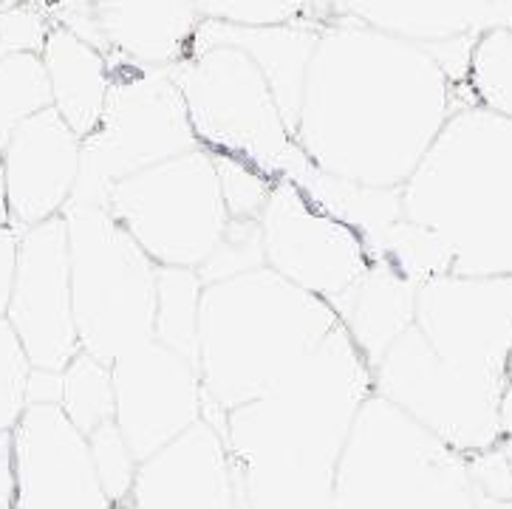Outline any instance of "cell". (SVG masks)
<instances>
[{"instance_id": "13", "label": "cell", "mask_w": 512, "mask_h": 509, "mask_svg": "<svg viewBox=\"0 0 512 509\" xmlns=\"http://www.w3.org/2000/svg\"><path fill=\"white\" fill-rule=\"evenodd\" d=\"M6 320L40 371H63L83 351L74 317L71 249L63 215L20 232Z\"/></svg>"}, {"instance_id": "8", "label": "cell", "mask_w": 512, "mask_h": 509, "mask_svg": "<svg viewBox=\"0 0 512 509\" xmlns=\"http://www.w3.org/2000/svg\"><path fill=\"white\" fill-rule=\"evenodd\" d=\"M111 85L97 128L83 139L71 204L108 207L114 184L145 167L199 148L187 102L170 68L108 54Z\"/></svg>"}, {"instance_id": "6", "label": "cell", "mask_w": 512, "mask_h": 509, "mask_svg": "<svg viewBox=\"0 0 512 509\" xmlns=\"http://www.w3.org/2000/svg\"><path fill=\"white\" fill-rule=\"evenodd\" d=\"M63 218L80 348L105 365L153 348L159 266L105 207L68 204Z\"/></svg>"}, {"instance_id": "19", "label": "cell", "mask_w": 512, "mask_h": 509, "mask_svg": "<svg viewBox=\"0 0 512 509\" xmlns=\"http://www.w3.org/2000/svg\"><path fill=\"white\" fill-rule=\"evenodd\" d=\"M320 29L323 26H314V23L235 26V23H221V20H201L190 49L213 46V43H230V46L247 51L272 85L283 119L295 136L300 122V105H303L306 71L312 63Z\"/></svg>"}, {"instance_id": "7", "label": "cell", "mask_w": 512, "mask_h": 509, "mask_svg": "<svg viewBox=\"0 0 512 509\" xmlns=\"http://www.w3.org/2000/svg\"><path fill=\"white\" fill-rule=\"evenodd\" d=\"M187 102L199 148L283 179L298 156L272 85L247 51L230 43L196 46L170 68Z\"/></svg>"}, {"instance_id": "5", "label": "cell", "mask_w": 512, "mask_h": 509, "mask_svg": "<svg viewBox=\"0 0 512 509\" xmlns=\"http://www.w3.org/2000/svg\"><path fill=\"white\" fill-rule=\"evenodd\" d=\"M334 509H481L467 459L371 394L351 427Z\"/></svg>"}, {"instance_id": "31", "label": "cell", "mask_w": 512, "mask_h": 509, "mask_svg": "<svg viewBox=\"0 0 512 509\" xmlns=\"http://www.w3.org/2000/svg\"><path fill=\"white\" fill-rule=\"evenodd\" d=\"M34 365L12 329V323L0 320V433L15 430L29 408V382Z\"/></svg>"}, {"instance_id": "38", "label": "cell", "mask_w": 512, "mask_h": 509, "mask_svg": "<svg viewBox=\"0 0 512 509\" xmlns=\"http://www.w3.org/2000/svg\"><path fill=\"white\" fill-rule=\"evenodd\" d=\"M501 444L507 450L512 464V394L507 391V399H504V413H501Z\"/></svg>"}, {"instance_id": "20", "label": "cell", "mask_w": 512, "mask_h": 509, "mask_svg": "<svg viewBox=\"0 0 512 509\" xmlns=\"http://www.w3.org/2000/svg\"><path fill=\"white\" fill-rule=\"evenodd\" d=\"M419 286V280L405 275L388 258H377L346 300L334 309L340 326L348 331L351 343L357 345L371 371L413 326Z\"/></svg>"}, {"instance_id": "4", "label": "cell", "mask_w": 512, "mask_h": 509, "mask_svg": "<svg viewBox=\"0 0 512 509\" xmlns=\"http://www.w3.org/2000/svg\"><path fill=\"white\" fill-rule=\"evenodd\" d=\"M402 215L445 244L453 275H512V119L459 108L402 184Z\"/></svg>"}, {"instance_id": "3", "label": "cell", "mask_w": 512, "mask_h": 509, "mask_svg": "<svg viewBox=\"0 0 512 509\" xmlns=\"http://www.w3.org/2000/svg\"><path fill=\"white\" fill-rule=\"evenodd\" d=\"M337 326L340 317L326 300L269 266L204 283L199 309L204 419L224 433L227 413L278 388Z\"/></svg>"}, {"instance_id": "39", "label": "cell", "mask_w": 512, "mask_h": 509, "mask_svg": "<svg viewBox=\"0 0 512 509\" xmlns=\"http://www.w3.org/2000/svg\"><path fill=\"white\" fill-rule=\"evenodd\" d=\"M9 224V207H6V190H3V159H0V227Z\"/></svg>"}, {"instance_id": "22", "label": "cell", "mask_w": 512, "mask_h": 509, "mask_svg": "<svg viewBox=\"0 0 512 509\" xmlns=\"http://www.w3.org/2000/svg\"><path fill=\"white\" fill-rule=\"evenodd\" d=\"M340 15L422 46L484 32L490 0H337Z\"/></svg>"}, {"instance_id": "16", "label": "cell", "mask_w": 512, "mask_h": 509, "mask_svg": "<svg viewBox=\"0 0 512 509\" xmlns=\"http://www.w3.org/2000/svg\"><path fill=\"white\" fill-rule=\"evenodd\" d=\"M83 139L63 116L46 108L17 128L0 148L9 224L29 230L66 213L80 179Z\"/></svg>"}, {"instance_id": "27", "label": "cell", "mask_w": 512, "mask_h": 509, "mask_svg": "<svg viewBox=\"0 0 512 509\" xmlns=\"http://www.w3.org/2000/svg\"><path fill=\"white\" fill-rule=\"evenodd\" d=\"M467 85L476 105L512 119V29L496 26L479 32Z\"/></svg>"}, {"instance_id": "28", "label": "cell", "mask_w": 512, "mask_h": 509, "mask_svg": "<svg viewBox=\"0 0 512 509\" xmlns=\"http://www.w3.org/2000/svg\"><path fill=\"white\" fill-rule=\"evenodd\" d=\"M204 20H221L235 26H281L314 23L326 26L323 0H193ZM337 6V0H331ZM340 12V9H337Z\"/></svg>"}, {"instance_id": "26", "label": "cell", "mask_w": 512, "mask_h": 509, "mask_svg": "<svg viewBox=\"0 0 512 509\" xmlns=\"http://www.w3.org/2000/svg\"><path fill=\"white\" fill-rule=\"evenodd\" d=\"M51 108V85L40 51L0 54V148L34 114Z\"/></svg>"}, {"instance_id": "42", "label": "cell", "mask_w": 512, "mask_h": 509, "mask_svg": "<svg viewBox=\"0 0 512 509\" xmlns=\"http://www.w3.org/2000/svg\"><path fill=\"white\" fill-rule=\"evenodd\" d=\"M125 509H131V507H125Z\"/></svg>"}, {"instance_id": "11", "label": "cell", "mask_w": 512, "mask_h": 509, "mask_svg": "<svg viewBox=\"0 0 512 509\" xmlns=\"http://www.w3.org/2000/svg\"><path fill=\"white\" fill-rule=\"evenodd\" d=\"M413 329L442 365L510 388L512 275L428 278L416 292Z\"/></svg>"}, {"instance_id": "10", "label": "cell", "mask_w": 512, "mask_h": 509, "mask_svg": "<svg viewBox=\"0 0 512 509\" xmlns=\"http://www.w3.org/2000/svg\"><path fill=\"white\" fill-rule=\"evenodd\" d=\"M371 377L374 394L397 405L462 456L501 442V413L510 388L442 365L413 326L391 345Z\"/></svg>"}, {"instance_id": "17", "label": "cell", "mask_w": 512, "mask_h": 509, "mask_svg": "<svg viewBox=\"0 0 512 509\" xmlns=\"http://www.w3.org/2000/svg\"><path fill=\"white\" fill-rule=\"evenodd\" d=\"M131 509H241L224 433L201 416L139 461Z\"/></svg>"}, {"instance_id": "36", "label": "cell", "mask_w": 512, "mask_h": 509, "mask_svg": "<svg viewBox=\"0 0 512 509\" xmlns=\"http://www.w3.org/2000/svg\"><path fill=\"white\" fill-rule=\"evenodd\" d=\"M15 436L0 433V509H15Z\"/></svg>"}, {"instance_id": "35", "label": "cell", "mask_w": 512, "mask_h": 509, "mask_svg": "<svg viewBox=\"0 0 512 509\" xmlns=\"http://www.w3.org/2000/svg\"><path fill=\"white\" fill-rule=\"evenodd\" d=\"M17 247H20V230L12 224L0 227V320L9 312L12 286H15Z\"/></svg>"}, {"instance_id": "29", "label": "cell", "mask_w": 512, "mask_h": 509, "mask_svg": "<svg viewBox=\"0 0 512 509\" xmlns=\"http://www.w3.org/2000/svg\"><path fill=\"white\" fill-rule=\"evenodd\" d=\"M380 258H388L405 275H411L419 283L436 278V275H450V269H453V258H450L445 244L428 227L413 224L405 215L385 235Z\"/></svg>"}, {"instance_id": "25", "label": "cell", "mask_w": 512, "mask_h": 509, "mask_svg": "<svg viewBox=\"0 0 512 509\" xmlns=\"http://www.w3.org/2000/svg\"><path fill=\"white\" fill-rule=\"evenodd\" d=\"M63 413L85 436L116 416V394L111 365L94 354L80 351L60 371V402Z\"/></svg>"}, {"instance_id": "37", "label": "cell", "mask_w": 512, "mask_h": 509, "mask_svg": "<svg viewBox=\"0 0 512 509\" xmlns=\"http://www.w3.org/2000/svg\"><path fill=\"white\" fill-rule=\"evenodd\" d=\"M512 29V0H490V12H487V23L484 29Z\"/></svg>"}, {"instance_id": "21", "label": "cell", "mask_w": 512, "mask_h": 509, "mask_svg": "<svg viewBox=\"0 0 512 509\" xmlns=\"http://www.w3.org/2000/svg\"><path fill=\"white\" fill-rule=\"evenodd\" d=\"M40 57L49 74L51 108L66 119L71 131L85 139L97 128L108 97V54L80 32L68 29L66 23H57L49 29Z\"/></svg>"}, {"instance_id": "9", "label": "cell", "mask_w": 512, "mask_h": 509, "mask_svg": "<svg viewBox=\"0 0 512 509\" xmlns=\"http://www.w3.org/2000/svg\"><path fill=\"white\" fill-rule=\"evenodd\" d=\"M105 210L156 266L196 272L230 224L213 156L204 148L187 150L114 184Z\"/></svg>"}, {"instance_id": "34", "label": "cell", "mask_w": 512, "mask_h": 509, "mask_svg": "<svg viewBox=\"0 0 512 509\" xmlns=\"http://www.w3.org/2000/svg\"><path fill=\"white\" fill-rule=\"evenodd\" d=\"M464 459H467V470L473 478L481 509L512 504V464L504 444L498 442L496 447H487Z\"/></svg>"}, {"instance_id": "14", "label": "cell", "mask_w": 512, "mask_h": 509, "mask_svg": "<svg viewBox=\"0 0 512 509\" xmlns=\"http://www.w3.org/2000/svg\"><path fill=\"white\" fill-rule=\"evenodd\" d=\"M15 436V509H116L91 459L88 436L54 402H34Z\"/></svg>"}, {"instance_id": "41", "label": "cell", "mask_w": 512, "mask_h": 509, "mask_svg": "<svg viewBox=\"0 0 512 509\" xmlns=\"http://www.w3.org/2000/svg\"><path fill=\"white\" fill-rule=\"evenodd\" d=\"M510 394H512V360H510Z\"/></svg>"}, {"instance_id": "33", "label": "cell", "mask_w": 512, "mask_h": 509, "mask_svg": "<svg viewBox=\"0 0 512 509\" xmlns=\"http://www.w3.org/2000/svg\"><path fill=\"white\" fill-rule=\"evenodd\" d=\"M210 156H213L215 173H218V181H221V193H224V201H227L230 218L258 221L261 213H264V204L269 193H272L275 179H269L255 167L235 162L230 156H221V153H210Z\"/></svg>"}, {"instance_id": "15", "label": "cell", "mask_w": 512, "mask_h": 509, "mask_svg": "<svg viewBox=\"0 0 512 509\" xmlns=\"http://www.w3.org/2000/svg\"><path fill=\"white\" fill-rule=\"evenodd\" d=\"M116 425L145 461L204 416L199 368L165 343L111 365Z\"/></svg>"}, {"instance_id": "24", "label": "cell", "mask_w": 512, "mask_h": 509, "mask_svg": "<svg viewBox=\"0 0 512 509\" xmlns=\"http://www.w3.org/2000/svg\"><path fill=\"white\" fill-rule=\"evenodd\" d=\"M204 280L196 269L159 266L156 340L199 368V309Z\"/></svg>"}, {"instance_id": "1", "label": "cell", "mask_w": 512, "mask_h": 509, "mask_svg": "<svg viewBox=\"0 0 512 509\" xmlns=\"http://www.w3.org/2000/svg\"><path fill=\"white\" fill-rule=\"evenodd\" d=\"M476 105L422 43L351 17L314 46L295 131L314 167L368 187H402L447 119Z\"/></svg>"}, {"instance_id": "40", "label": "cell", "mask_w": 512, "mask_h": 509, "mask_svg": "<svg viewBox=\"0 0 512 509\" xmlns=\"http://www.w3.org/2000/svg\"><path fill=\"white\" fill-rule=\"evenodd\" d=\"M487 509H512V504H501V507H487Z\"/></svg>"}, {"instance_id": "18", "label": "cell", "mask_w": 512, "mask_h": 509, "mask_svg": "<svg viewBox=\"0 0 512 509\" xmlns=\"http://www.w3.org/2000/svg\"><path fill=\"white\" fill-rule=\"evenodd\" d=\"M91 43L150 68H173L190 54L201 26L193 0H88Z\"/></svg>"}, {"instance_id": "23", "label": "cell", "mask_w": 512, "mask_h": 509, "mask_svg": "<svg viewBox=\"0 0 512 509\" xmlns=\"http://www.w3.org/2000/svg\"><path fill=\"white\" fill-rule=\"evenodd\" d=\"M283 179L300 184L317 204H323L329 213L343 218L348 227L360 232L371 249V261L380 258L385 235L402 218V187H368L360 181L331 176L314 167L303 150H298Z\"/></svg>"}, {"instance_id": "30", "label": "cell", "mask_w": 512, "mask_h": 509, "mask_svg": "<svg viewBox=\"0 0 512 509\" xmlns=\"http://www.w3.org/2000/svg\"><path fill=\"white\" fill-rule=\"evenodd\" d=\"M88 447H91V459H94V467L100 473L102 487H105L108 498L114 501V507H131L139 459L125 439V433L116 425V419L100 425L94 433H88Z\"/></svg>"}, {"instance_id": "12", "label": "cell", "mask_w": 512, "mask_h": 509, "mask_svg": "<svg viewBox=\"0 0 512 509\" xmlns=\"http://www.w3.org/2000/svg\"><path fill=\"white\" fill-rule=\"evenodd\" d=\"M264 261L281 278L337 309L371 266L363 235L317 204L300 184L278 179L261 213Z\"/></svg>"}, {"instance_id": "32", "label": "cell", "mask_w": 512, "mask_h": 509, "mask_svg": "<svg viewBox=\"0 0 512 509\" xmlns=\"http://www.w3.org/2000/svg\"><path fill=\"white\" fill-rule=\"evenodd\" d=\"M266 266L264 261V235H261V218H230L224 238L218 241L215 252L199 269V278L204 283L232 278L249 269Z\"/></svg>"}, {"instance_id": "2", "label": "cell", "mask_w": 512, "mask_h": 509, "mask_svg": "<svg viewBox=\"0 0 512 509\" xmlns=\"http://www.w3.org/2000/svg\"><path fill=\"white\" fill-rule=\"evenodd\" d=\"M371 394V368L337 326L278 388L227 413L241 509H334L348 436Z\"/></svg>"}]
</instances>
